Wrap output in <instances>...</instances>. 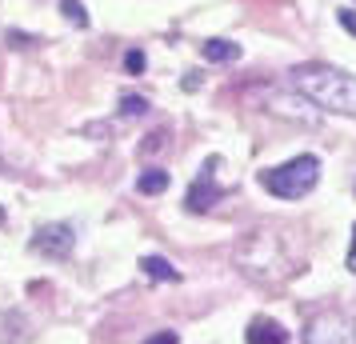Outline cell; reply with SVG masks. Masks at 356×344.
Here are the masks:
<instances>
[{"instance_id":"cell-10","label":"cell","mask_w":356,"mask_h":344,"mask_svg":"<svg viewBox=\"0 0 356 344\" xmlns=\"http://www.w3.org/2000/svg\"><path fill=\"white\" fill-rule=\"evenodd\" d=\"M140 268H145L148 280H180V272L164 261V256H145V261H140Z\"/></svg>"},{"instance_id":"cell-3","label":"cell","mask_w":356,"mask_h":344,"mask_svg":"<svg viewBox=\"0 0 356 344\" xmlns=\"http://www.w3.org/2000/svg\"><path fill=\"white\" fill-rule=\"evenodd\" d=\"M241 248L244 252H257V261H252V256H248V261H236L244 277L260 280V284H276L280 277H276L268 264H276V268L289 277V256H284V248H280V240H276L273 232H248V240H244Z\"/></svg>"},{"instance_id":"cell-6","label":"cell","mask_w":356,"mask_h":344,"mask_svg":"<svg viewBox=\"0 0 356 344\" xmlns=\"http://www.w3.org/2000/svg\"><path fill=\"white\" fill-rule=\"evenodd\" d=\"M220 197H225V188L212 181V172H200V181H193V188H188V200H184V204H188V213H209Z\"/></svg>"},{"instance_id":"cell-18","label":"cell","mask_w":356,"mask_h":344,"mask_svg":"<svg viewBox=\"0 0 356 344\" xmlns=\"http://www.w3.org/2000/svg\"><path fill=\"white\" fill-rule=\"evenodd\" d=\"M0 220H4V208H0Z\"/></svg>"},{"instance_id":"cell-1","label":"cell","mask_w":356,"mask_h":344,"mask_svg":"<svg viewBox=\"0 0 356 344\" xmlns=\"http://www.w3.org/2000/svg\"><path fill=\"white\" fill-rule=\"evenodd\" d=\"M289 84L308 97L316 108H328V113H340V116H356V76L340 72V68H328V65H300L292 68Z\"/></svg>"},{"instance_id":"cell-16","label":"cell","mask_w":356,"mask_h":344,"mask_svg":"<svg viewBox=\"0 0 356 344\" xmlns=\"http://www.w3.org/2000/svg\"><path fill=\"white\" fill-rule=\"evenodd\" d=\"M340 24H344V28L356 36V13H340Z\"/></svg>"},{"instance_id":"cell-8","label":"cell","mask_w":356,"mask_h":344,"mask_svg":"<svg viewBox=\"0 0 356 344\" xmlns=\"http://www.w3.org/2000/svg\"><path fill=\"white\" fill-rule=\"evenodd\" d=\"M200 52H204V60H212V65H232V60H241V44H232V40H204Z\"/></svg>"},{"instance_id":"cell-7","label":"cell","mask_w":356,"mask_h":344,"mask_svg":"<svg viewBox=\"0 0 356 344\" xmlns=\"http://www.w3.org/2000/svg\"><path fill=\"white\" fill-rule=\"evenodd\" d=\"M248 344H289V336H284V328L276 325V320L257 316V320L248 325Z\"/></svg>"},{"instance_id":"cell-5","label":"cell","mask_w":356,"mask_h":344,"mask_svg":"<svg viewBox=\"0 0 356 344\" xmlns=\"http://www.w3.org/2000/svg\"><path fill=\"white\" fill-rule=\"evenodd\" d=\"M72 245H76V229H72V224H65V220L40 224V229L33 232V240H29V248H33V252L52 256V261H65V256H72Z\"/></svg>"},{"instance_id":"cell-17","label":"cell","mask_w":356,"mask_h":344,"mask_svg":"<svg viewBox=\"0 0 356 344\" xmlns=\"http://www.w3.org/2000/svg\"><path fill=\"white\" fill-rule=\"evenodd\" d=\"M348 268L356 272V229H353V248H348Z\"/></svg>"},{"instance_id":"cell-2","label":"cell","mask_w":356,"mask_h":344,"mask_svg":"<svg viewBox=\"0 0 356 344\" xmlns=\"http://www.w3.org/2000/svg\"><path fill=\"white\" fill-rule=\"evenodd\" d=\"M316 181H321V161H316V156H296V161L280 164V168L260 172L264 193H273V197H280V200L308 197V193L316 188Z\"/></svg>"},{"instance_id":"cell-4","label":"cell","mask_w":356,"mask_h":344,"mask_svg":"<svg viewBox=\"0 0 356 344\" xmlns=\"http://www.w3.org/2000/svg\"><path fill=\"white\" fill-rule=\"evenodd\" d=\"M305 344H356V325L344 312L328 309V312H321V316L308 320Z\"/></svg>"},{"instance_id":"cell-15","label":"cell","mask_w":356,"mask_h":344,"mask_svg":"<svg viewBox=\"0 0 356 344\" xmlns=\"http://www.w3.org/2000/svg\"><path fill=\"white\" fill-rule=\"evenodd\" d=\"M145 344H180V336L177 332H156V336H148Z\"/></svg>"},{"instance_id":"cell-14","label":"cell","mask_w":356,"mask_h":344,"mask_svg":"<svg viewBox=\"0 0 356 344\" xmlns=\"http://www.w3.org/2000/svg\"><path fill=\"white\" fill-rule=\"evenodd\" d=\"M164 140H168V132H152V136H148L145 145H140V152H161Z\"/></svg>"},{"instance_id":"cell-9","label":"cell","mask_w":356,"mask_h":344,"mask_svg":"<svg viewBox=\"0 0 356 344\" xmlns=\"http://www.w3.org/2000/svg\"><path fill=\"white\" fill-rule=\"evenodd\" d=\"M168 188V172L164 168H145L140 177H136V193H145V197H156Z\"/></svg>"},{"instance_id":"cell-11","label":"cell","mask_w":356,"mask_h":344,"mask_svg":"<svg viewBox=\"0 0 356 344\" xmlns=\"http://www.w3.org/2000/svg\"><path fill=\"white\" fill-rule=\"evenodd\" d=\"M60 13H65V20H72L76 28H88V13H84L81 0H60Z\"/></svg>"},{"instance_id":"cell-13","label":"cell","mask_w":356,"mask_h":344,"mask_svg":"<svg viewBox=\"0 0 356 344\" xmlns=\"http://www.w3.org/2000/svg\"><path fill=\"white\" fill-rule=\"evenodd\" d=\"M145 65H148V60H145V52H140V49L124 52V68H129L132 76H140V72H145Z\"/></svg>"},{"instance_id":"cell-12","label":"cell","mask_w":356,"mask_h":344,"mask_svg":"<svg viewBox=\"0 0 356 344\" xmlns=\"http://www.w3.org/2000/svg\"><path fill=\"white\" fill-rule=\"evenodd\" d=\"M120 113H124V116H145L148 113V100L145 97H132V92H129V97H120Z\"/></svg>"}]
</instances>
